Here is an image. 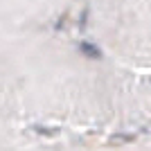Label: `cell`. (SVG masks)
I'll return each instance as SVG.
<instances>
[{"label":"cell","mask_w":151,"mask_h":151,"mask_svg":"<svg viewBox=\"0 0 151 151\" xmlns=\"http://www.w3.org/2000/svg\"><path fill=\"white\" fill-rule=\"evenodd\" d=\"M93 45L124 68H151V0H81Z\"/></svg>","instance_id":"cell-1"},{"label":"cell","mask_w":151,"mask_h":151,"mask_svg":"<svg viewBox=\"0 0 151 151\" xmlns=\"http://www.w3.org/2000/svg\"><path fill=\"white\" fill-rule=\"evenodd\" d=\"M63 151H151V135L117 133L113 140H79L75 147Z\"/></svg>","instance_id":"cell-2"}]
</instances>
